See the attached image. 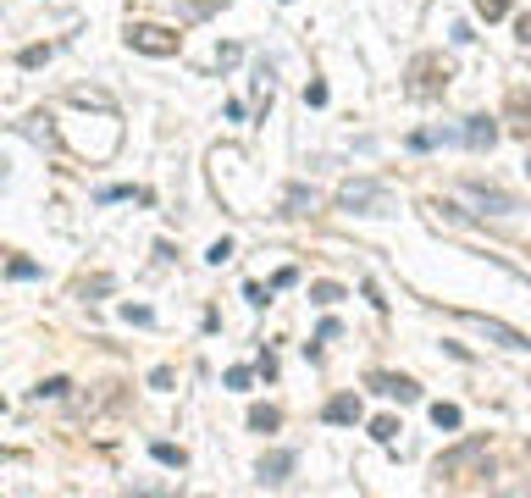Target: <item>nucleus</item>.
Listing matches in <instances>:
<instances>
[{
  "mask_svg": "<svg viewBox=\"0 0 531 498\" xmlns=\"http://www.w3.org/2000/svg\"><path fill=\"white\" fill-rule=\"evenodd\" d=\"M338 211H354V216H393V194L382 189V183H366L354 178L338 189Z\"/></svg>",
  "mask_w": 531,
  "mask_h": 498,
  "instance_id": "obj_1",
  "label": "nucleus"
},
{
  "mask_svg": "<svg viewBox=\"0 0 531 498\" xmlns=\"http://www.w3.org/2000/svg\"><path fill=\"white\" fill-rule=\"evenodd\" d=\"M366 415V404H360V393H332L327 404H321V421H332V427H354Z\"/></svg>",
  "mask_w": 531,
  "mask_h": 498,
  "instance_id": "obj_2",
  "label": "nucleus"
},
{
  "mask_svg": "<svg viewBox=\"0 0 531 498\" xmlns=\"http://www.w3.org/2000/svg\"><path fill=\"white\" fill-rule=\"evenodd\" d=\"M128 45L144 56H177V34H166V28H128Z\"/></svg>",
  "mask_w": 531,
  "mask_h": 498,
  "instance_id": "obj_3",
  "label": "nucleus"
},
{
  "mask_svg": "<svg viewBox=\"0 0 531 498\" xmlns=\"http://www.w3.org/2000/svg\"><path fill=\"white\" fill-rule=\"evenodd\" d=\"M482 454H487V443H482V438L460 443V449H449V454H437V476H460L465 465H476Z\"/></svg>",
  "mask_w": 531,
  "mask_h": 498,
  "instance_id": "obj_4",
  "label": "nucleus"
},
{
  "mask_svg": "<svg viewBox=\"0 0 531 498\" xmlns=\"http://www.w3.org/2000/svg\"><path fill=\"white\" fill-rule=\"evenodd\" d=\"M465 321H471V327H476V332H487V338H493V344L515 349V355H520V349H531V344H526V332L504 327V321H487V316H465Z\"/></svg>",
  "mask_w": 531,
  "mask_h": 498,
  "instance_id": "obj_5",
  "label": "nucleus"
},
{
  "mask_svg": "<svg viewBox=\"0 0 531 498\" xmlns=\"http://www.w3.org/2000/svg\"><path fill=\"white\" fill-rule=\"evenodd\" d=\"M454 139L471 144V150H493L498 128H493V117H465V128H454Z\"/></svg>",
  "mask_w": 531,
  "mask_h": 498,
  "instance_id": "obj_6",
  "label": "nucleus"
},
{
  "mask_svg": "<svg viewBox=\"0 0 531 498\" xmlns=\"http://www.w3.org/2000/svg\"><path fill=\"white\" fill-rule=\"evenodd\" d=\"M371 388H377L382 399H399V404H415V399H421V388H415L410 377H393V371H377V377H371Z\"/></svg>",
  "mask_w": 531,
  "mask_h": 498,
  "instance_id": "obj_7",
  "label": "nucleus"
},
{
  "mask_svg": "<svg viewBox=\"0 0 531 498\" xmlns=\"http://www.w3.org/2000/svg\"><path fill=\"white\" fill-rule=\"evenodd\" d=\"M465 194H471L476 205H487V211H498V216L520 211V200H515V194H504V189H482V183H465Z\"/></svg>",
  "mask_w": 531,
  "mask_h": 498,
  "instance_id": "obj_8",
  "label": "nucleus"
},
{
  "mask_svg": "<svg viewBox=\"0 0 531 498\" xmlns=\"http://www.w3.org/2000/svg\"><path fill=\"white\" fill-rule=\"evenodd\" d=\"M288 471H294V454H288V449H277V454H266V460H260V482H283V476Z\"/></svg>",
  "mask_w": 531,
  "mask_h": 498,
  "instance_id": "obj_9",
  "label": "nucleus"
},
{
  "mask_svg": "<svg viewBox=\"0 0 531 498\" xmlns=\"http://www.w3.org/2000/svg\"><path fill=\"white\" fill-rule=\"evenodd\" d=\"M437 144H454V128H415L410 150H437Z\"/></svg>",
  "mask_w": 531,
  "mask_h": 498,
  "instance_id": "obj_10",
  "label": "nucleus"
},
{
  "mask_svg": "<svg viewBox=\"0 0 531 498\" xmlns=\"http://www.w3.org/2000/svg\"><path fill=\"white\" fill-rule=\"evenodd\" d=\"M316 200H321L316 189H305V183H294V189H288V216H310V211H316Z\"/></svg>",
  "mask_w": 531,
  "mask_h": 498,
  "instance_id": "obj_11",
  "label": "nucleus"
},
{
  "mask_svg": "<svg viewBox=\"0 0 531 498\" xmlns=\"http://www.w3.org/2000/svg\"><path fill=\"white\" fill-rule=\"evenodd\" d=\"M249 427H255V432H277V427H283V410H277V404H255V410H249Z\"/></svg>",
  "mask_w": 531,
  "mask_h": 498,
  "instance_id": "obj_12",
  "label": "nucleus"
},
{
  "mask_svg": "<svg viewBox=\"0 0 531 498\" xmlns=\"http://www.w3.org/2000/svg\"><path fill=\"white\" fill-rule=\"evenodd\" d=\"M460 421H465L460 404H432V427L437 432H460Z\"/></svg>",
  "mask_w": 531,
  "mask_h": 498,
  "instance_id": "obj_13",
  "label": "nucleus"
},
{
  "mask_svg": "<svg viewBox=\"0 0 531 498\" xmlns=\"http://www.w3.org/2000/svg\"><path fill=\"white\" fill-rule=\"evenodd\" d=\"M95 200H100V205H117V200H150V194H144V189H128V183H111V189H100Z\"/></svg>",
  "mask_w": 531,
  "mask_h": 498,
  "instance_id": "obj_14",
  "label": "nucleus"
},
{
  "mask_svg": "<svg viewBox=\"0 0 531 498\" xmlns=\"http://www.w3.org/2000/svg\"><path fill=\"white\" fill-rule=\"evenodd\" d=\"M150 454H155L161 465H172V471H183V465H189V454L177 449V443H150Z\"/></svg>",
  "mask_w": 531,
  "mask_h": 498,
  "instance_id": "obj_15",
  "label": "nucleus"
},
{
  "mask_svg": "<svg viewBox=\"0 0 531 498\" xmlns=\"http://www.w3.org/2000/svg\"><path fill=\"white\" fill-rule=\"evenodd\" d=\"M67 393H72V382H67V377H45V382L34 388V399H67Z\"/></svg>",
  "mask_w": 531,
  "mask_h": 498,
  "instance_id": "obj_16",
  "label": "nucleus"
},
{
  "mask_svg": "<svg viewBox=\"0 0 531 498\" xmlns=\"http://www.w3.org/2000/svg\"><path fill=\"white\" fill-rule=\"evenodd\" d=\"M222 382H227L233 393H244L249 382H255V366H227V377H222Z\"/></svg>",
  "mask_w": 531,
  "mask_h": 498,
  "instance_id": "obj_17",
  "label": "nucleus"
},
{
  "mask_svg": "<svg viewBox=\"0 0 531 498\" xmlns=\"http://www.w3.org/2000/svg\"><path fill=\"white\" fill-rule=\"evenodd\" d=\"M122 321H133V327H150L155 310H150V305H133V299H128V305H122Z\"/></svg>",
  "mask_w": 531,
  "mask_h": 498,
  "instance_id": "obj_18",
  "label": "nucleus"
},
{
  "mask_svg": "<svg viewBox=\"0 0 531 498\" xmlns=\"http://www.w3.org/2000/svg\"><path fill=\"white\" fill-rule=\"evenodd\" d=\"M371 438H377V443H393V438H399V421H393V415H382V421H371Z\"/></svg>",
  "mask_w": 531,
  "mask_h": 498,
  "instance_id": "obj_19",
  "label": "nucleus"
},
{
  "mask_svg": "<svg viewBox=\"0 0 531 498\" xmlns=\"http://www.w3.org/2000/svg\"><path fill=\"white\" fill-rule=\"evenodd\" d=\"M310 299H316V305H338L343 288H338V283H316V288H310Z\"/></svg>",
  "mask_w": 531,
  "mask_h": 498,
  "instance_id": "obj_20",
  "label": "nucleus"
},
{
  "mask_svg": "<svg viewBox=\"0 0 531 498\" xmlns=\"http://www.w3.org/2000/svg\"><path fill=\"white\" fill-rule=\"evenodd\" d=\"M205 261H211V266L233 261V238H216V244H211V249H205Z\"/></svg>",
  "mask_w": 531,
  "mask_h": 498,
  "instance_id": "obj_21",
  "label": "nucleus"
},
{
  "mask_svg": "<svg viewBox=\"0 0 531 498\" xmlns=\"http://www.w3.org/2000/svg\"><path fill=\"white\" fill-rule=\"evenodd\" d=\"M17 61H23V67H45V61H50V45H28Z\"/></svg>",
  "mask_w": 531,
  "mask_h": 498,
  "instance_id": "obj_22",
  "label": "nucleus"
},
{
  "mask_svg": "<svg viewBox=\"0 0 531 498\" xmlns=\"http://www.w3.org/2000/svg\"><path fill=\"white\" fill-rule=\"evenodd\" d=\"M476 12L493 23V17H509V0H476Z\"/></svg>",
  "mask_w": 531,
  "mask_h": 498,
  "instance_id": "obj_23",
  "label": "nucleus"
},
{
  "mask_svg": "<svg viewBox=\"0 0 531 498\" xmlns=\"http://www.w3.org/2000/svg\"><path fill=\"white\" fill-rule=\"evenodd\" d=\"M244 299H249V305H272V288H260V283H244Z\"/></svg>",
  "mask_w": 531,
  "mask_h": 498,
  "instance_id": "obj_24",
  "label": "nucleus"
},
{
  "mask_svg": "<svg viewBox=\"0 0 531 498\" xmlns=\"http://www.w3.org/2000/svg\"><path fill=\"white\" fill-rule=\"evenodd\" d=\"M6 272H12L17 283H34V277H39V266H34V261H12V266H6Z\"/></svg>",
  "mask_w": 531,
  "mask_h": 498,
  "instance_id": "obj_25",
  "label": "nucleus"
},
{
  "mask_svg": "<svg viewBox=\"0 0 531 498\" xmlns=\"http://www.w3.org/2000/svg\"><path fill=\"white\" fill-rule=\"evenodd\" d=\"M305 106H327V83H305Z\"/></svg>",
  "mask_w": 531,
  "mask_h": 498,
  "instance_id": "obj_26",
  "label": "nucleus"
},
{
  "mask_svg": "<svg viewBox=\"0 0 531 498\" xmlns=\"http://www.w3.org/2000/svg\"><path fill=\"white\" fill-rule=\"evenodd\" d=\"M294 283H299V272H294V266H283V272L272 277V294H277V288H294Z\"/></svg>",
  "mask_w": 531,
  "mask_h": 498,
  "instance_id": "obj_27",
  "label": "nucleus"
},
{
  "mask_svg": "<svg viewBox=\"0 0 531 498\" xmlns=\"http://www.w3.org/2000/svg\"><path fill=\"white\" fill-rule=\"evenodd\" d=\"M238 56H244V50H238V45H222V50H216V67H233Z\"/></svg>",
  "mask_w": 531,
  "mask_h": 498,
  "instance_id": "obj_28",
  "label": "nucleus"
},
{
  "mask_svg": "<svg viewBox=\"0 0 531 498\" xmlns=\"http://www.w3.org/2000/svg\"><path fill=\"white\" fill-rule=\"evenodd\" d=\"M0 183H6V166H0Z\"/></svg>",
  "mask_w": 531,
  "mask_h": 498,
  "instance_id": "obj_29",
  "label": "nucleus"
},
{
  "mask_svg": "<svg viewBox=\"0 0 531 498\" xmlns=\"http://www.w3.org/2000/svg\"><path fill=\"white\" fill-rule=\"evenodd\" d=\"M0 460H6V449H0Z\"/></svg>",
  "mask_w": 531,
  "mask_h": 498,
  "instance_id": "obj_30",
  "label": "nucleus"
},
{
  "mask_svg": "<svg viewBox=\"0 0 531 498\" xmlns=\"http://www.w3.org/2000/svg\"><path fill=\"white\" fill-rule=\"evenodd\" d=\"M0 410H6V399H0Z\"/></svg>",
  "mask_w": 531,
  "mask_h": 498,
  "instance_id": "obj_31",
  "label": "nucleus"
}]
</instances>
